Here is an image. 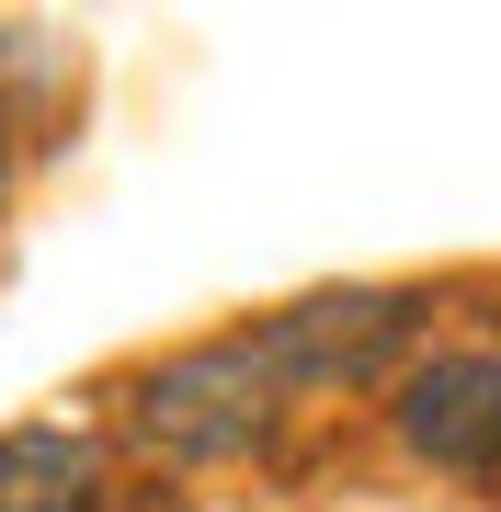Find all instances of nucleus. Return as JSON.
Segmentation results:
<instances>
[{"instance_id": "obj_1", "label": "nucleus", "mask_w": 501, "mask_h": 512, "mask_svg": "<svg viewBox=\"0 0 501 512\" xmlns=\"http://www.w3.org/2000/svg\"><path fill=\"white\" fill-rule=\"evenodd\" d=\"M285 387L262 376L251 330H217V342H171L149 353L126 387H114V444L137 467H171V478H228L251 456L285 444Z\"/></svg>"}, {"instance_id": "obj_2", "label": "nucleus", "mask_w": 501, "mask_h": 512, "mask_svg": "<svg viewBox=\"0 0 501 512\" xmlns=\"http://www.w3.org/2000/svg\"><path fill=\"white\" fill-rule=\"evenodd\" d=\"M433 319L445 308L422 285H308L251 319V353L285 387V410H331V399H388L433 353Z\"/></svg>"}, {"instance_id": "obj_3", "label": "nucleus", "mask_w": 501, "mask_h": 512, "mask_svg": "<svg viewBox=\"0 0 501 512\" xmlns=\"http://www.w3.org/2000/svg\"><path fill=\"white\" fill-rule=\"evenodd\" d=\"M388 444L422 478L501 490V342H433L388 387Z\"/></svg>"}, {"instance_id": "obj_4", "label": "nucleus", "mask_w": 501, "mask_h": 512, "mask_svg": "<svg viewBox=\"0 0 501 512\" xmlns=\"http://www.w3.org/2000/svg\"><path fill=\"white\" fill-rule=\"evenodd\" d=\"M114 490H126V467H114L103 421L35 410L0 433V512H114Z\"/></svg>"}, {"instance_id": "obj_5", "label": "nucleus", "mask_w": 501, "mask_h": 512, "mask_svg": "<svg viewBox=\"0 0 501 512\" xmlns=\"http://www.w3.org/2000/svg\"><path fill=\"white\" fill-rule=\"evenodd\" d=\"M12 171H23V160H12V126H0V217H12Z\"/></svg>"}]
</instances>
